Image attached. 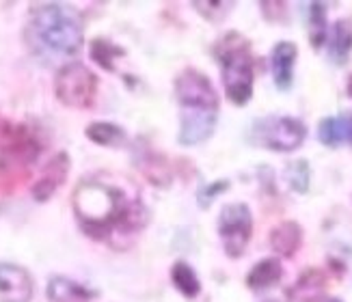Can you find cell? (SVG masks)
I'll return each mask as SVG.
<instances>
[{"instance_id": "cell-1", "label": "cell", "mask_w": 352, "mask_h": 302, "mask_svg": "<svg viewBox=\"0 0 352 302\" xmlns=\"http://www.w3.org/2000/svg\"><path fill=\"white\" fill-rule=\"evenodd\" d=\"M74 209L85 233L117 246L139 233L147 211L139 194L109 179H87L76 188Z\"/></svg>"}, {"instance_id": "cell-2", "label": "cell", "mask_w": 352, "mask_h": 302, "mask_svg": "<svg viewBox=\"0 0 352 302\" xmlns=\"http://www.w3.org/2000/svg\"><path fill=\"white\" fill-rule=\"evenodd\" d=\"M24 39L28 50L43 63H63L82 48V20L67 5H41L30 13Z\"/></svg>"}, {"instance_id": "cell-3", "label": "cell", "mask_w": 352, "mask_h": 302, "mask_svg": "<svg viewBox=\"0 0 352 302\" xmlns=\"http://www.w3.org/2000/svg\"><path fill=\"white\" fill-rule=\"evenodd\" d=\"M179 104V143L192 147L208 141L219 119V95L206 73L192 67L175 78Z\"/></svg>"}, {"instance_id": "cell-4", "label": "cell", "mask_w": 352, "mask_h": 302, "mask_svg": "<svg viewBox=\"0 0 352 302\" xmlns=\"http://www.w3.org/2000/svg\"><path fill=\"white\" fill-rule=\"evenodd\" d=\"M214 56H217L221 71H223V86L229 102L236 106H244L253 95L255 69H253V52L249 39L229 30L217 45H214Z\"/></svg>"}, {"instance_id": "cell-5", "label": "cell", "mask_w": 352, "mask_h": 302, "mask_svg": "<svg viewBox=\"0 0 352 302\" xmlns=\"http://www.w3.org/2000/svg\"><path fill=\"white\" fill-rule=\"evenodd\" d=\"M251 139L259 147L287 154V151H294L305 143V139H307V128H305L300 119L270 115V117H262L255 121L251 128Z\"/></svg>"}, {"instance_id": "cell-6", "label": "cell", "mask_w": 352, "mask_h": 302, "mask_svg": "<svg viewBox=\"0 0 352 302\" xmlns=\"http://www.w3.org/2000/svg\"><path fill=\"white\" fill-rule=\"evenodd\" d=\"M54 91L69 108H89L98 95V78L82 63H67L56 73Z\"/></svg>"}, {"instance_id": "cell-7", "label": "cell", "mask_w": 352, "mask_h": 302, "mask_svg": "<svg viewBox=\"0 0 352 302\" xmlns=\"http://www.w3.org/2000/svg\"><path fill=\"white\" fill-rule=\"evenodd\" d=\"M219 235L229 257L236 259V257L244 255L253 235V216L247 203H229L221 209Z\"/></svg>"}, {"instance_id": "cell-8", "label": "cell", "mask_w": 352, "mask_h": 302, "mask_svg": "<svg viewBox=\"0 0 352 302\" xmlns=\"http://www.w3.org/2000/svg\"><path fill=\"white\" fill-rule=\"evenodd\" d=\"M33 279L15 264H0V302H30Z\"/></svg>"}, {"instance_id": "cell-9", "label": "cell", "mask_w": 352, "mask_h": 302, "mask_svg": "<svg viewBox=\"0 0 352 302\" xmlns=\"http://www.w3.org/2000/svg\"><path fill=\"white\" fill-rule=\"evenodd\" d=\"M298 48L292 41H279L272 48L270 54V67H272V78L279 91H287L294 82V65H296Z\"/></svg>"}, {"instance_id": "cell-10", "label": "cell", "mask_w": 352, "mask_h": 302, "mask_svg": "<svg viewBox=\"0 0 352 302\" xmlns=\"http://www.w3.org/2000/svg\"><path fill=\"white\" fill-rule=\"evenodd\" d=\"M67 169H69V160L65 154H58L56 158H52L45 166L43 175L39 177V181L35 184L33 192H35V199H48V196L63 184V179L67 175Z\"/></svg>"}, {"instance_id": "cell-11", "label": "cell", "mask_w": 352, "mask_h": 302, "mask_svg": "<svg viewBox=\"0 0 352 302\" xmlns=\"http://www.w3.org/2000/svg\"><path fill=\"white\" fill-rule=\"evenodd\" d=\"M300 242H302V229L294 220H285V222L277 224L270 233L272 251L283 257H292L300 248Z\"/></svg>"}, {"instance_id": "cell-12", "label": "cell", "mask_w": 352, "mask_h": 302, "mask_svg": "<svg viewBox=\"0 0 352 302\" xmlns=\"http://www.w3.org/2000/svg\"><path fill=\"white\" fill-rule=\"evenodd\" d=\"M48 296L52 302H89V300H94L96 294L72 279L52 277L48 283Z\"/></svg>"}, {"instance_id": "cell-13", "label": "cell", "mask_w": 352, "mask_h": 302, "mask_svg": "<svg viewBox=\"0 0 352 302\" xmlns=\"http://www.w3.org/2000/svg\"><path fill=\"white\" fill-rule=\"evenodd\" d=\"M352 52V20L344 18L338 20L333 26V33L329 37V56L335 65H344Z\"/></svg>"}, {"instance_id": "cell-14", "label": "cell", "mask_w": 352, "mask_h": 302, "mask_svg": "<svg viewBox=\"0 0 352 302\" xmlns=\"http://www.w3.org/2000/svg\"><path fill=\"white\" fill-rule=\"evenodd\" d=\"M283 275V268H281V262L274 259V257H266V259L257 262L251 272L247 275V285L255 292H262V290H268L274 283H279Z\"/></svg>"}, {"instance_id": "cell-15", "label": "cell", "mask_w": 352, "mask_h": 302, "mask_svg": "<svg viewBox=\"0 0 352 302\" xmlns=\"http://www.w3.org/2000/svg\"><path fill=\"white\" fill-rule=\"evenodd\" d=\"M318 139L327 147H340L348 141V130H346V117H327L320 121L318 128Z\"/></svg>"}, {"instance_id": "cell-16", "label": "cell", "mask_w": 352, "mask_h": 302, "mask_svg": "<svg viewBox=\"0 0 352 302\" xmlns=\"http://www.w3.org/2000/svg\"><path fill=\"white\" fill-rule=\"evenodd\" d=\"M322 290H324V275L320 270H309L292 287V298H296L298 302H309L322 294Z\"/></svg>"}, {"instance_id": "cell-17", "label": "cell", "mask_w": 352, "mask_h": 302, "mask_svg": "<svg viewBox=\"0 0 352 302\" xmlns=\"http://www.w3.org/2000/svg\"><path fill=\"white\" fill-rule=\"evenodd\" d=\"M87 136L94 143L104 145V147H113L121 145L126 141V132L115 124H106V121H98V124H91L87 128Z\"/></svg>"}, {"instance_id": "cell-18", "label": "cell", "mask_w": 352, "mask_h": 302, "mask_svg": "<svg viewBox=\"0 0 352 302\" xmlns=\"http://www.w3.org/2000/svg\"><path fill=\"white\" fill-rule=\"evenodd\" d=\"M171 279L175 283L177 290L186 296V298H195L199 292H201V283H199L195 270L186 264V262H177L171 270Z\"/></svg>"}, {"instance_id": "cell-19", "label": "cell", "mask_w": 352, "mask_h": 302, "mask_svg": "<svg viewBox=\"0 0 352 302\" xmlns=\"http://www.w3.org/2000/svg\"><path fill=\"white\" fill-rule=\"evenodd\" d=\"M309 41L318 50L327 41V5L309 3Z\"/></svg>"}, {"instance_id": "cell-20", "label": "cell", "mask_w": 352, "mask_h": 302, "mask_svg": "<svg viewBox=\"0 0 352 302\" xmlns=\"http://www.w3.org/2000/svg\"><path fill=\"white\" fill-rule=\"evenodd\" d=\"M91 56H94L96 63H100L104 69H115V58L124 56V50L106 39H96L91 43Z\"/></svg>"}, {"instance_id": "cell-21", "label": "cell", "mask_w": 352, "mask_h": 302, "mask_svg": "<svg viewBox=\"0 0 352 302\" xmlns=\"http://www.w3.org/2000/svg\"><path fill=\"white\" fill-rule=\"evenodd\" d=\"M287 181H289V186H292L296 192L305 194L309 190V177H311V169H309V164L305 162V160H296L287 166Z\"/></svg>"}, {"instance_id": "cell-22", "label": "cell", "mask_w": 352, "mask_h": 302, "mask_svg": "<svg viewBox=\"0 0 352 302\" xmlns=\"http://www.w3.org/2000/svg\"><path fill=\"white\" fill-rule=\"evenodd\" d=\"M229 188V181L223 179V181H214V184H210L206 190H201V194H199V205L201 207H208L212 203V199H217V194L225 192Z\"/></svg>"}, {"instance_id": "cell-23", "label": "cell", "mask_w": 352, "mask_h": 302, "mask_svg": "<svg viewBox=\"0 0 352 302\" xmlns=\"http://www.w3.org/2000/svg\"><path fill=\"white\" fill-rule=\"evenodd\" d=\"M199 11H201L206 18L210 20H217L221 15H225L229 11V5L232 3H192Z\"/></svg>"}, {"instance_id": "cell-24", "label": "cell", "mask_w": 352, "mask_h": 302, "mask_svg": "<svg viewBox=\"0 0 352 302\" xmlns=\"http://www.w3.org/2000/svg\"><path fill=\"white\" fill-rule=\"evenodd\" d=\"M262 5V11H264V15L268 20H283L285 15H287V7H285V3H259Z\"/></svg>"}, {"instance_id": "cell-25", "label": "cell", "mask_w": 352, "mask_h": 302, "mask_svg": "<svg viewBox=\"0 0 352 302\" xmlns=\"http://www.w3.org/2000/svg\"><path fill=\"white\" fill-rule=\"evenodd\" d=\"M346 117V130H348V143L352 145V115H344Z\"/></svg>"}, {"instance_id": "cell-26", "label": "cell", "mask_w": 352, "mask_h": 302, "mask_svg": "<svg viewBox=\"0 0 352 302\" xmlns=\"http://www.w3.org/2000/svg\"><path fill=\"white\" fill-rule=\"evenodd\" d=\"M346 89H348V95L352 97V76H350V78H348V86H346Z\"/></svg>"}, {"instance_id": "cell-27", "label": "cell", "mask_w": 352, "mask_h": 302, "mask_svg": "<svg viewBox=\"0 0 352 302\" xmlns=\"http://www.w3.org/2000/svg\"><path fill=\"white\" fill-rule=\"evenodd\" d=\"M322 302H342V300H338V298H327V300H322Z\"/></svg>"}, {"instance_id": "cell-28", "label": "cell", "mask_w": 352, "mask_h": 302, "mask_svg": "<svg viewBox=\"0 0 352 302\" xmlns=\"http://www.w3.org/2000/svg\"><path fill=\"white\" fill-rule=\"evenodd\" d=\"M266 302H281V300H266Z\"/></svg>"}]
</instances>
